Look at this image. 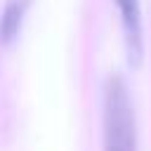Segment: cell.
I'll list each match as a JSON object with an SVG mask.
<instances>
[{
  "instance_id": "cell-1",
  "label": "cell",
  "mask_w": 151,
  "mask_h": 151,
  "mask_svg": "<svg viewBox=\"0 0 151 151\" xmlns=\"http://www.w3.org/2000/svg\"><path fill=\"white\" fill-rule=\"evenodd\" d=\"M104 151H137L134 113L118 73H111L104 83Z\"/></svg>"
},
{
  "instance_id": "cell-2",
  "label": "cell",
  "mask_w": 151,
  "mask_h": 151,
  "mask_svg": "<svg viewBox=\"0 0 151 151\" xmlns=\"http://www.w3.org/2000/svg\"><path fill=\"white\" fill-rule=\"evenodd\" d=\"M123 28V42L130 66H139L144 59V28H142V7L139 0H116Z\"/></svg>"
},
{
  "instance_id": "cell-3",
  "label": "cell",
  "mask_w": 151,
  "mask_h": 151,
  "mask_svg": "<svg viewBox=\"0 0 151 151\" xmlns=\"http://www.w3.org/2000/svg\"><path fill=\"white\" fill-rule=\"evenodd\" d=\"M24 7L26 2H19V0H12L5 12H2V19H0V40L2 42H12L19 33V26H21V17H24Z\"/></svg>"
}]
</instances>
